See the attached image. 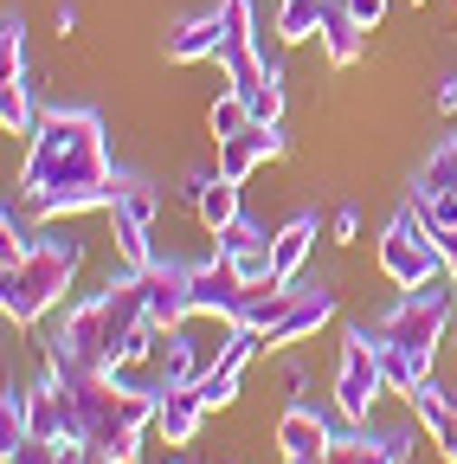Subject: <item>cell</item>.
Listing matches in <instances>:
<instances>
[{
	"instance_id": "cell-1",
	"label": "cell",
	"mask_w": 457,
	"mask_h": 464,
	"mask_svg": "<svg viewBox=\"0 0 457 464\" xmlns=\"http://www.w3.org/2000/svg\"><path fill=\"white\" fill-rule=\"evenodd\" d=\"M26 168H20V207L33 219H78L103 213L117 200L123 174L109 161L103 116L84 103H52L39 110V130L26 136Z\"/></svg>"
},
{
	"instance_id": "cell-2",
	"label": "cell",
	"mask_w": 457,
	"mask_h": 464,
	"mask_svg": "<svg viewBox=\"0 0 457 464\" xmlns=\"http://www.w3.org/2000/svg\"><path fill=\"white\" fill-rule=\"evenodd\" d=\"M451 316H457V277L444 271V277L406 290V297H399L380 323H361L367 342H374V355H380V368H386V387L393 393H406V387H419L432 374L438 348L451 335Z\"/></svg>"
},
{
	"instance_id": "cell-3",
	"label": "cell",
	"mask_w": 457,
	"mask_h": 464,
	"mask_svg": "<svg viewBox=\"0 0 457 464\" xmlns=\"http://www.w3.org/2000/svg\"><path fill=\"white\" fill-rule=\"evenodd\" d=\"M78 265H84V239H71V232L65 239H33V252L20 265L0 271V310H7V323L33 329L45 310H59Z\"/></svg>"
},
{
	"instance_id": "cell-4",
	"label": "cell",
	"mask_w": 457,
	"mask_h": 464,
	"mask_svg": "<svg viewBox=\"0 0 457 464\" xmlns=\"http://www.w3.org/2000/svg\"><path fill=\"white\" fill-rule=\"evenodd\" d=\"M380 277L386 284H399V290H419V284H432V277H444L451 271V258H444V246L425 232V219L413 213V207H399L393 213V226L380 232Z\"/></svg>"
},
{
	"instance_id": "cell-5",
	"label": "cell",
	"mask_w": 457,
	"mask_h": 464,
	"mask_svg": "<svg viewBox=\"0 0 457 464\" xmlns=\"http://www.w3.org/2000/svg\"><path fill=\"white\" fill-rule=\"evenodd\" d=\"M103 219H109V246H117V258H123V271H142V265H155V219H161V188H148L142 174H123V188H117V200L103 207Z\"/></svg>"
},
{
	"instance_id": "cell-6",
	"label": "cell",
	"mask_w": 457,
	"mask_h": 464,
	"mask_svg": "<svg viewBox=\"0 0 457 464\" xmlns=\"http://www.w3.org/2000/svg\"><path fill=\"white\" fill-rule=\"evenodd\" d=\"M380 393H393V387H386V368H380V355H374L367 329L355 323L348 335H341V368H335V413L348 420V426H367V420H374V406H380Z\"/></svg>"
},
{
	"instance_id": "cell-7",
	"label": "cell",
	"mask_w": 457,
	"mask_h": 464,
	"mask_svg": "<svg viewBox=\"0 0 457 464\" xmlns=\"http://www.w3.org/2000/svg\"><path fill=\"white\" fill-rule=\"evenodd\" d=\"M335 316V284H283V304L264 329V348H290V342H309L322 323Z\"/></svg>"
},
{
	"instance_id": "cell-8",
	"label": "cell",
	"mask_w": 457,
	"mask_h": 464,
	"mask_svg": "<svg viewBox=\"0 0 457 464\" xmlns=\"http://www.w3.org/2000/svg\"><path fill=\"white\" fill-rule=\"evenodd\" d=\"M142 290H148V316L155 329H181L194 316V258H161L142 265Z\"/></svg>"
},
{
	"instance_id": "cell-9",
	"label": "cell",
	"mask_w": 457,
	"mask_h": 464,
	"mask_svg": "<svg viewBox=\"0 0 457 464\" xmlns=\"http://www.w3.org/2000/svg\"><path fill=\"white\" fill-rule=\"evenodd\" d=\"M245 271L213 252V258H194V316H219V323H233L239 329V310H245Z\"/></svg>"
},
{
	"instance_id": "cell-10",
	"label": "cell",
	"mask_w": 457,
	"mask_h": 464,
	"mask_svg": "<svg viewBox=\"0 0 457 464\" xmlns=\"http://www.w3.org/2000/svg\"><path fill=\"white\" fill-rule=\"evenodd\" d=\"M277 451H283V464H328L335 426L316 413L309 400H290V406H283V420H277Z\"/></svg>"
},
{
	"instance_id": "cell-11",
	"label": "cell",
	"mask_w": 457,
	"mask_h": 464,
	"mask_svg": "<svg viewBox=\"0 0 457 464\" xmlns=\"http://www.w3.org/2000/svg\"><path fill=\"white\" fill-rule=\"evenodd\" d=\"M283 149H290V136H283L277 123H258V116H252V123H245L239 136H225V142H219V174L245 188L252 174H258L264 161H277Z\"/></svg>"
},
{
	"instance_id": "cell-12",
	"label": "cell",
	"mask_w": 457,
	"mask_h": 464,
	"mask_svg": "<svg viewBox=\"0 0 457 464\" xmlns=\"http://www.w3.org/2000/svg\"><path fill=\"white\" fill-rule=\"evenodd\" d=\"M181 200L200 213L206 232H225V226L239 219V181H225L219 168H194V174H187V188H181Z\"/></svg>"
},
{
	"instance_id": "cell-13",
	"label": "cell",
	"mask_w": 457,
	"mask_h": 464,
	"mask_svg": "<svg viewBox=\"0 0 457 464\" xmlns=\"http://www.w3.org/2000/svg\"><path fill=\"white\" fill-rule=\"evenodd\" d=\"M213 239H219L213 252L233 258V265L245 271V284H264V277H271V232H264V226H252L245 213L225 226V232H213Z\"/></svg>"
},
{
	"instance_id": "cell-14",
	"label": "cell",
	"mask_w": 457,
	"mask_h": 464,
	"mask_svg": "<svg viewBox=\"0 0 457 464\" xmlns=\"http://www.w3.org/2000/svg\"><path fill=\"white\" fill-rule=\"evenodd\" d=\"M413 458V439L406 432H335V451L328 464H406Z\"/></svg>"
},
{
	"instance_id": "cell-15",
	"label": "cell",
	"mask_w": 457,
	"mask_h": 464,
	"mask_svg": "<svg viewBox=\"0 0 457 464\" xmlns=\"http://www.w3.org/2000/svg\"><path fill=\"white\" fill-rule=\"evenodd\" d=\"M316 232H322L316 213H297L283 232H271V277H277V284H297V277H303V265H309V252H316Z\"/></svg>"
},
{
	"instance_id": "cell-16",
	"label": "cell",
	"mask_w": 457,
	"mask_h": 464,
	"mask_svg": "<svg viewBox=\"0 0 457 464\" xmlns=\"http://www.w3.org/2000/svg\"><path fill=\"white\" fill-rule=\"evenodd\" d=\"M219 45H225V14L213 7V14H194V20H181L175 33L161 39V52L175 58V65H200V58H219Z\"/></svg>"
},
{
	"instance_id": "cell-17",
	"label": "cell",
	"mask_w": 457,
	"mask_h": 464,
	"mask_svg": "<svg viewBox=\"0 0 457 464\" xmlns=\"http://www.w3.org/2000/svg\"><path fill=\"white\" fill-rule=\"evenodd\" d=\"M213 413V406L200 400V387H161V406H155V432L167 445H194L200 420Z\"/></svg>"
},
{
	"instance_id": "cell-18",
	"label": "cell",
	"mask_w": 457,
	"mask_h": 464,
	"mask_svg": "<svg viewBox=\"0 0 457 464\" xmlns=\"http://www.w3.org/2000/svg\"><path fill=\"white\" fill-rule=\"evenodd\" d=\"M335 0H277V39L283 45H303V39H322V20H328Z\"/></svg>"
},
{
	"instance_id": "cell-19",
	"label": "cell",
	"mask_w": 457,
	"mask_h": 464,
	"mask_svg": "<svg viewBox=\"0 0 457 464\" xmlns=\"http://www.w3.org/2000/svg\"><path fill=\"white\" fill-rule=\"evenodd\" d=\"M322 52H328V65H355V58L367 52V33L348 20V7H328V20H322Z\"/></svg>"
},
{
	"instance_id": "cell-20",
	"label": "cell",
	"mask_w": 457,
	"mask_h": 464,
	"mask_svg": "<svg viewBox=\"0 0 457 464\" xmlns=\"http://www.w3.org/2000/svg\"><path fill=\"white\" fill-rule=\"evenodd\" d=\"M406 406H413V420H419L425 432H444V426L457 420V400H451V393H444L432 374H425L419 387H406Z\"/></svg>"
},
{
	"instance_id": "cell-21",
	"label": "cell",
	"mask_w": 457,
	"mask_h": 464,
	"mask_svg": "<svg viewBox=\"0 0 457 464\" xmlns=\"http://www.w3.org/2000/svg\"><path fill=\"white\" fill-rule=\"evenodd\" d=\"M413 194H457V136H444V142L425 155L419 181H413Z\"/></svg>"
},
{
	"instance_id": "cell-22",
	"label": "cell",
	"mask_w": 457,
	"mask_h": 464,
	"mask_svg": "<svg viewBox=\"0 0 457 464\" xmlns=\"http://www.w3.org/2000/svg\"><path fill=\"white\" fill-rule=\"evenodd\" d=\"M0 123H7V136H33L39 130V110H33V84L26 78L0 84Z\"/></svg>"
},
{
	"instance_id": "cell-23",
	"label": "cell",
	"mask_w": 457,
	"mask_h": 464,
	"mask_svg": "<svg viewBox=\"0 0 457 464\" xmlns=\"http://www.w3.org/2000/svg\"><path fill=\"white\" fill-rule=\"evenodd\" d=\"M206 123H213V136L225 142V136H239V130L252 123V103H245V97H239L233 84H225V91L213 97V110H206Z\"/></svg>"
},
{
	"instance_id": "cell-24",
	"label": "cell",
	"mask_w": 457,
	"mask_h": 464,
	"mask_svg": "<svg viewBox=\"0 0 457 464\" xmlns=\"http://www.w3.org/2000/svg\"><path fill=\"white\" fill-rule=\"evenodd\" d=\"M7 78H26V20L20 14L0 20V84Z\"/></svg>"
},
{
	"instance_id": "cell-25",
	"label": "cell",
	"mask_w": 457,
	"mask_h": 464,
	"mask_svg": "<svg viewBox=\"0 0 457 464\" xmlns=\"http://www.w3.org/2000/svg\"><path fill=\"white\" fill-rule=\"evenodd\" d=\"M419 219H425V232L432 239H444V232H457V194H413L406 200Z\"/></svg>"
},
{
	"instance_id": "cell-26",
	"label": "cell",
	"mask_w": 457,
	"mask_h": 464,
	"mask_svg": "<svg viewBox=\"0 0 457 464\" xmlns=\"http://www.w3.org/2000/svg\"><path fill=\"white\" fill-rule=\"evenodd\" d=\"M0 239H7V246H0V271H7V265H20V258L33 252V239H26V226L14 219V207L0 213Z\"/></svg>"
},
{
	"instance_id": "cell-27",
	"label": "cell",
	"mask_w": 457,
	"mask_h": 464,
	"mask_svg": "<svg viewBox=\"0 0 457 464\" xmlns=\"http://www.w3.org/2000/svg\"><path fill=\"white\" fill-rule=\"evenodd\" d=\"M65 458V445H52V439H20L0 464H59Z\"/></svg>"
},
{
	"instance_id": "cell-28",
	"label": "cell",
	"mask_w": 457,
	"mask_h": 464,
	"mask_svg": "<svg viewBox=\"0 0 457 464\" xmlns=\"http://www.w3.org/2000/svg\"><path fill=\"white\" fill-rule=\"evenodd\" d=\"M341 7H348V20H355L361 33H374V26L386 20V0H341Z\"/></svg>"
},
{
	"instance_id": "cell-29",
	"label": "cell",
	"mask_w": 457,
	"mask_h": 464,
	"mask_svg": "<svg viewBox=\"0 0 457 464\" xmlns=\"http://www.w3.org/2000/svg\"><path fill=\"white\" fill-rule=\"evenodd\" d=\"M328 232H335V246H355V239H361V213H355V207H341V213L328 219Z\"/></svg>"
},
{
	"instance_id": "cell-30",
	"label": "cell",
	"mask_w": 457,
	"mask_h": 464,
	"mask_svg": "<svg viewBox=\"0 0 457 464\" xmlns=\"http://www.w3.org/2000/svg\"><path fill=\"white\" fill-rule=\"evenodd\" d=\"M59 464H109V458H103V451H90V445H65V458H59Z\"/></svg>"
},
{
	"instance_id": "cell-31",
	"label": "cell",
	"mask_w": 457,
	"mask_h": 464,
	"mask_svg": "<svg viewBox=\"0 0 457 464\" xmlns=\"http://www.w3.org/2000/svg\"><path fill=\"white\" fill-rule=\"evenodd\" d=\"M438 110H457V72L438 78Z\"/></svg>"
},
{
	"instance_id": "cell-32",
	"label": "cell",
	"mask_w": 457,
	"mask_h": 464,
	"mask_svg": "<svg viewBox=\"0 0 457 464\" xmlns=\"http://www.w3.org/2000/svg\"><path fill=\"white\" fill-rule=\"evenodd\" d=\"M432 439H438V451H444V464H457V420H451L444 432H432Z\"/></svg>"
},
{
	"instance_id": "cell-33",
	"label": "cell",
	"mask_w": 457,
	"mask_h": 464,
	"mask_svg": "<svg viewBox=\"0 0 457 464\" xmlns=\"http://www.w3.org/2000/svg\"><path fill=\"white\" fill-rule=\"evenodd\" d=\"M444 348H457V316H451V335H444Z\"/></svg>"
},
{
	"instance_id": "cell-34",
	"label": "cell",
	"mask_w": 457,
	"mask_h": 464,
	"mask_svg": "<svg viewBox=\"0 0 457 464\" xmlns=\"http://www.w3.org/2000/svg\"><path fill=\"white\" fill-rule=\"evenodd\" d=\"M451 277H457V258H451Z\"/></svg>"
},
{
	"instance_id": "cell-35",
	"label": "cell",
	"mask_w": 457,
	"mask_h": 464,
	"mask_svg": "<svg viewBox=\"0 0 457 464\" xmlns=\"http://www.w3.org/2000/svg\"><path fill=\"white\" fill-rule=\"evenodd\" d=\"M413 7H425V0H413Z\"/></svg>"
}]
</instances>
